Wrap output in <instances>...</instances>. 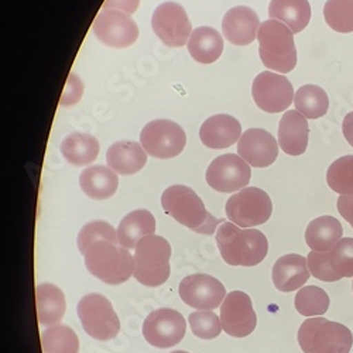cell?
<instances>
[{
  "label": "cell",
  "instance_id": "8992f818",
  "mask_svg": "<svg viewBox=\"0 0 353 353\" xmlns=\"http://www.w3.org/2000/svg\"><path fill=\"white\" fill-rule=\"evenodd\" d=\"M171 246L168 241L150 234L139 241L134 252V279L147 287L164 284L171 273Z\"/></svg>",
  "mask_w": 353,
  "mask_h": 353
},
{
  "label": "cell",
  "instance_id": "4fadbf2b",
  "mask_svg": "<svg viewBox=\"0 0 353 353\" xmlns=\"http://www.w3.org/2000/svg\"><path fill=\"white\" fill-rule=\"evenodd\" d=\"M252 95L259 109L268 113H280L288 109L296 94L284 75L264 71L254 78Z\"/></svg>",
  "mask_w": 353,
  "mask_h": 353
},
{
  "label": "cell",
  "instance_id": "d590c367",
  "mask_svg": "<svg viewBox=\"0 0 353 353\" xmlns=\"http://www.w3.org/2000/svg\"><path fill=\"white\" fill-rule=\"evenodd\" d=\"M192 334L199 338L210 341L222 332V322L212 311H195L188 318Z\"/></svg>",
  "mask_w": 353,
  "mask_h": 353
},
{
  "label": "cell",
  "instance_id": "6da1fadb",
  "mask_svg": "<svg viewBox=\"0 0 353 353\" xmlns=\"http://www.w3.org/2000/svg\"><path fill=\"white\" fill-rule=\"evenodd\" d=\"M216 245L229 266H257L269 252V242L257 229H239L233 222H223L216 230Z\"/></svg>",
  "mask_w": 353,
  "mask_h": 353
},
{
  "label": "cell",
  "instance_id": "44dd1931",
  "mask_svg": "<svg viewBox=\"0 0 353 353\" xmlns=\"http://www.w3.org/2000/svg\"><path fill=\"white\" fill-rule=\"evenodd\" d=\"M311 273L307 259L301 254H285L280 257L272 272L273 284L281 292H291L301 288L310 279Z\"/></svg>",
  "mask_w": 353,
  "mask_h": 353
},
{
  "label": "cell",
  "instance_id": "277c9868",
  "mask_svg": "<svg viewBox=\"0 0 353 353\" xmlns=\"http://www.w3.org/2000/svg\"><path fill=\"white\" fill-rule=\"evenodd\" d=\"M86 270L109 285H119L133 276L134 259L129 249L101 241L83 254Z\"/></svg>",
  "mask_w": 353,
  "mask_h": 353
},
{
  "label": "cell",
  "instance_id": "9c48e42d",
  "mask_svg": "<svg viewBox=\"0 0 353 353\" xmlns=\"http://www.w3.org/2000/svg\"><path fill=\"white\" fill-rule=\"evenodd\" d=\"M140 144L149 156L168 160L183 153L187 144V134L179 123L167 119H157L143 128L140 133Z\"/></svg>",
  "mask_w": 353,
  "mask_h": 353
},
{
  "label": "cell",
  "instance_id": "f35d334b",
  "mask_svg": "<svg viewBox=\"0 0 353 353\" xmlns=\"http://www.w3.org/2000/svg\"><path fill=\"white\" fill-rule=\"evenodd\" d=\"M82 94H83V83H82L81 78L77 77L75 74H70L65 88H64V92L60 99V105L61 106H72L81 101Z\"/></svg>",
  "mask_w": 353,
  "mask_h": 353
},
{
  "label": "cell",
  "instance_id": "7c38bea8",
  "mask_svg": "<svg viewBox=\"0 0 353 353\" xmlns=\"http://www.w3.org/2000/svg\"><path fill=\"white\" fill-rule=\"evenodd\" d=\"M250 176V165L239 154H223L210 164L205 179L215 191L232 194L246 188Z\"/></svg>",
  "mask_w": 353,
  "mask_h": 353
},
{
  "label": "cell",
  "instance_id": "e575fe53",
  "mask_svg": "<svg viewBox=\"0 0 353 353\" xmlns=\"http://www.w3.org/2000/svg\"><path fill=\"white\" fill-rule=\"evenodd\" d=\"M101 241L119 245V241H117V230L110 223L105 221H94V222L86 223L81 229V232L78 233L77 243H78L79 252L85 254L91 245Z\"/></svg>",
  "mask_w": 353,
  "mask_h": 353
},
{
  "label": "cell",
  "instance_id": "8fae6325",
  "mask_svg": "<svg viewBox=\"0 0 353 353\" xmlns=\"http://www.w3.org/2000/svg\"><path fill=\"white\" fill-rule=\"evenodd\" d=\"M152 27L156 36L168 47L179 48L188 44L191 21L180 3L164 2L153 13Z\"/></svg>",
  "mask_w": 353,
  "mask_h": 353
},
{
  "label": "cell",
  "instance_id": "7402d4cb",
  "mask_svg": "<svg viewBox=\"0 0 353 353\" xmlns=\"http://www.w3.org/2000/svg\"><path fill=\"white\" fill-rule=\"evenodd\" d=\"M106 163L116 174L133 175L145 165L147 153L140 143L132 140L116 141L108 149Z\"/></svg>",
  "mask_w": 353,
  "mask_h": 353
},
{
  "label": "cell",
  "instance_id": "4316f807",
  "mask_svg": "<svg viewBox=\"0 0 353 353\" xmlns=\"http://www.w3.org/2000/svg\"><path fill=\"white\" fill-rule=\"evenodd\" d=\"M269 16L284 23L292 33H301L310 24L311 6L308 0H272Z\"/></svg>",
  "mask_w": 353,
  "mask_h": 353
},
{
  "label": "cell",
  "instance_id": "d4e9b609",
  "mask_svg": "<svg viewBox=\"0 0 353 353\" xmlns=\"http://www.w3.org/2000/svg\"><path fill=\"white\" fill-rule=\"evenodd\" d=\"M156 232V219L152 212L137 210L126 215L117 228V241L125 249H134L140 239Z\"/></svg>",
  "mask_w": 353,
  "mask_h": 353
},
{
  "label": "cell",
  "instance_id": "3957f363",
  "mask_svg": "<svg viewBox=\"0 0 353 353\" xmlns=\"http://www.w3.org/2000/svg\"><path fill=\"white\" fill-rule=\"evenodd\" d=\"M259 54L264 67L280 74L291 72L297 65V48L294 33L277 20H266L260 24Z\"/></svg>",
  "mask_w": 353,
  "mask_h": 353
},
{
  "label": "cell",
  "instance_id": "74e56055",
  "mask_svg": "<svg viewBox=\"0 0 353 353\" xmlns=\"http://www.w3.org/2000/svg\"><path fill=\"white\" fill-rule=\"evenodd\" d=\"M307 264L310 273L321 280V281H327V283H334L339 281L342 277L335 273V270L331 266L330 261V252H311L307 257Z\"/></svg>",
  "mask_w": 353,
  "mask_h": 353
},
{
  "label": "cell",
  "instance_id": "83f0119b",
  "mask_svg": "<svg viewBox=\"0 0 353 353\" xmlns=\"http://www.w3.org/2000/svg\"><path fill=\"white\" fill-rule=\"evenodd\" d=\"M223 39L212 27H198L188 40V52L199 64H212L222 55Z\"/></svg>",
  "mask_w": 353,
  "mask_h": 353
},
{
  "label": "cell",
  "instance_id": "52a82bcc",
  "mask_svg": "<svg viewBox=\"0 0 353 353\" xmlns=\"http://www.w3.org/2000/svg\"><path fill=\"white\" fill-rule=\"evenodd\" d=\"M83 331L97 341H110L121 331V321L116 315L112 303L102 294H88L77 307Z\"/></svg>",
  "mask_w": 353,
  "mask_h": 353
},
{
  "label": "cell",
  "instance_id": "836d02e7",
  "mask_svg": "<svg viewBox=\"0 0 353 353\" xmlns=\"http://www.w3.org/2000/svg\"><path fill=\"white\" fill-rule=\"evenodd\" d=\"M327 183L339 195H353V156H343L330 165Z\"/></svg>",
  "mask_w": 353,
  "mask_h": 353
},
{
  "label": "cell",
  "instance_id": "ac0fdd59",
  "mask_svg": "<svg viewBox=\"0 0 353 353\" xmlns=\"http://www.w3.org/2000/svg\"><path fill=\"white\" fill-rule=\"evenodd\" d=\"M260 20L257 13L248 6H236L226 12L222 20L225 39L234 46H248L257 39Z\"/></svg>",
  "mask_w": 353,
  "mask_h": 353
},
{
  "label": "cell",
  "instance_id": "1f68e13d",
  "mask_svg": "<svg viewBox=\"0 0 353 353\" xmlns=\"http://www.w3.org/2000/svg\"><path fill=\"white\" fill-rule=\"evenodd\" d=\"M330 296L325 290L316 285L303 287L294 300V305L299 314L304 316H321L330 308Z\"/></svg>",
  "mask_w": 353,
  "mask_h": 353
},
{
  "label": "cell",
  "instance_id": "603a6c76",
  "mask_svg": "<svg viewBox=\"0 0 353 353\" xmlns=\"http://www.w3.org/2000/svg\"><path fill=\"white\" fill-rule=\"evenodd\" d=\"M36 305H37V318L39 323L46 327L58 325L64 318L67 303L65 296L54 284L44 283L36 288Z\"/></svg>",
  "mask_w": 353,
  "mask_h": 353
},
{
  "label": "cell",
  "instance_id": "30bf717a",
  "mask_svg": "<svg viewBox=\"0 0 353 353\" xmlns=\"http://www.w3.org/2000/svg\"><path fill=\"white\" fill-rule=\"evenodd\" d=\"M187 331L184 316L175 310L160 308L147 315L143 322V336L152 346L167 349L179 345Z\"/></svg>",
  "mask_w": 353,
  "mask_h": 353
},
{
  "label": "cell",
  "instance_id": "5b68a950",
  "mask_svg": "<svg viewBox=\"0 0 353 353\" xmlns=\"http://www.w3.org/2000/svg\"><path fill=\"white\" fill-rule=\"evenodd\" d=\"M299 343L304 353H349L353 335L339 322L314 316L300 327Z\"/></svg>",
  "mask_w": 353,
  "mask_h": 353
},
{
  "label": "cell",
  "instance_id": "ba28073f",
  "mask_svg": "<svg viewBox=\"0 0 353 353\" xmlns=\"http://www.w3.org/2000/svg\"><path fill=\"white\" fill-rule=\"evenodd\" d=\"M226 216L239 228H253L266 223L273 214L270 196L260 188L246 187L226 202Z\"/></svg>",
  "mask_w": 353,
  "mask_h": 353
},
{
  "label": "cell",
  "instance_id": "8d00e7d4",
  "mask_svg": "<svg viewBox=\"0 0 353 353\" xmlns=\"http://www.w3.org/2000/svg\"><path fill=\"white\" fill-rule=\"evenodd\" d=\"M330 252L331 266L342 279L353 276V238H342Z\"/></svg>",
  "mask_w": 353,
  "mask_h": 353
},
{
  "label": "cell",
  "instance_id": "e0dca14e",
  "mask_svg": "<svg viewBox=\"0 0 353 353\" xmlns=\"http://www.w3.org/2000/svg\"><path fill=\"white\" fill-rule=\"evenodd\" d=\"M238 154L252 167L272 165L279 156V143L264 129H249L238 141Z\"/></svg>",
  "mask_w": 353,
  "mask_h": 353
},
{
  "label": "cell",
  "instance_id": "f546056e",
  "mask_svg": "<svg viewBox=\"0 0 353 353\" xmlns=\"http://www.w3.org/2000/svg\"><path fill=\"white\" fill-rule=\"evenodd\" d=\"M296 109L307 119H319L325 116L330 108L327 92L318 85H304L294 95Z\"/></svg>",
  "mask_w": 353,
  "mask_h": 353
},
{
  "label": "cell",
  "instance_id": "484cf974",
  "mask_svg": "<svg viewBox=\"0 0 353 353\" xmlns=\"http://www.w3.org/2000/svg\"><path fill=\"white\" fill-rule=\"evenodd\" d=\"M342 234L341 222L334 216L323 215L310 222L305 230V242L314 252H328L342 239Z\"/></svg>",
  "mask_w": 353,
  "mask_h": 353
},
{
  "label": "cell",
  "instance_id": "5bb4252c",
  "mask_svg": "<svg viewBox=\"0 0 353 353\" xmlns=\"http://www.w3.org/2000/svg\"><path fill=\"white\" fill-rule=\"evenodd\" d=\"M97 39L112 48H128L139 39V27L126 13L101 10L92 23Z\"/></svg>",
  "mask_w": 353,
  "mask_h": 353
},
{
  "label": "cell",
  "instance_id": "2e32d148",
  "mask_svg": "<svg viewBox=\"0 0 353 353\" xmlns=\"http://www.w3.org/2000/svg\"><path fill=\"white\" fill-rule=\"evenodd\" d=\"M181 300L198 311H212L228 296L225 285L208 274H191L180 283Z\"/></svg>",
  "mask_w": 353,
  "mask_h": 353
},
{
  "label": "cell",
  "instance_id": "ab89813d",
  "mask_svg": "<svg viewBox=\"0 0 353 353\" xmlns=\"http://www.w3.org/2000/svg\"><path fill=\"white\" fill-rule=\"evenodd\" d=\"M140 5V0H105L102 10H117L126 14H133Z\"/></svg>",
  "mask_w": 353,
  "mask_h": 353
},
{
  "label": "cell",
  "instance_id": "b9f144b4",
  "mask_svg": "<svg viewBox=\"0 0 353 353\" xmlns=\"http://www.w3.org/2000/svg\"><path fill=\"white\" fill-rule=\"evenodd\" d=\"M342 132L346 141L353 147V112L345 116L343 123H342Z\"/></svg>",
  "mask_w": 353,
  "mask_h": 353
},
{
  "label": "cell",
  "instance_id": "ffe728a7",
  "mask_svg": "<svg viewBox=\"0 0 353 353\" xmlns=\"http://www.w3.org/2000/svg\"><path fill=\"white\" fill-rule=\"evenodd\" d=\"M308 119L299 110H287L279 125V144L288 156H301L307 152L310 126Z\"/></svg>",
  "mask_w": 353,
  "mask_h": 353
},
{
  "label": "cell",
  "instance_id": "9a60e30c",
  "mask_svg": "<svg viewBox=\"0 0 353 353\" xmlns=\"http://www.w3.org/2000/svg\"><path fill=\"white\" fill-rule=\"evenodd\" d=\"M222 330L233 338L249 336L257 325V315L250 297L243 291H232L221 307Z\"/></svg>",
  "mask_w": 353,
  "mask_h": 353
},
{
  "label": "cell",
  "instance_id": "d6986e66",
  "mask_svg": "<svg viewBox=\"0 0 353 353\" xmlns=\"http://www.w3.org/2000/svg\"><path fill=\"white\" fill-rule=\"evenodd\" d=\"M242 137V126L230 114H215L208 117L199 128V139L208 149L221 150L233 145Z\"/></svg>",
  "mask_w": 353,
  "mask_h": 353
},
{
  "label": "cell",
  "instance_id": "7bdbcfd3",
  "mask_svg": "<svg viewBox=\"0 0 353 353\" xmlns=\"http://www.w3.org/2000/svg\"><path fill=\"white\" fill-rule=\"evenodd\" d=\"M171 353H188L185 350H175V352H171Z\"/></svg>",
  "mask_w": 353,
  "mask_h": 353
},
{
  "label": "cell",
  "instance_id": "7a4b0ae2",
  "mask_svg": "<svg viewBox=\"0 0 353 353\" xmlns=\"http://www.w3.org/2000/svg\"><path fill=\"white\" fill-rule=\"evenodd\" d=\"M161 205L165 214L196 233L212 234L225 222L212 216L196 192L185 185L168 187L161 195Z\"/></svg>",
  "mask_w": 353,
  "mask_h": 353
},
{
  "label": "cell",
  "instance_id": "cb8c5ba5",
  "mask_svg": "<svg viewBox=\"0 0 353 353\" xmlns=\"http://www.w3.org/2000/svg\"><path fill=\"white\" fill-rule=\"evenodd\" d=\"M79 185L85 195L92 199H108L114 195L119 179L109 167L92 165L85 168L79 175Z\"/></svg>",
  "mask_w": 353,
  "mask_h": 353
},
{
  "label": "cell",
  "instance_id": "ee69618b",
  "mask_svg": "<svg viewBox=\"0 0 353 353\" xmlns=\"http://www.w3.org/2000/svg\"><path fill=\"white\" fill-rule=\"evenodd\" d=\"M350 2H352V3H353V0H350Z\"/></svg>",
  "mask_w": 353,
  "mask_h": 353
},
{
  "label": "cell",
  "instance_id": "60d3db41",
  "mask_svg": "<svg viewBox=\"0 0 353 353\" xmlns=\"http://www.w3.org/2000/svg\"><path fill=\"white\" fill-rule=\"evenodd\" d=\"M336 207L341 216L353 228V195H341Z\"/></svg>",
  "mask_w": 353,
  "mask_h": 353
},
{
  "label": "cell",
  "instance_id": "4dcf8cb0",
  "mask_svg": "<svg viewBox=\"0 0 353 353\" xmlns=\"http://www.w3.org/2000/svg\"><path fill=\"white\" fill-rule=\"evenodd\" d=\"M44 353H78L79 339L67 325H54L41 334Z\"/></svg>",
  "mask_w": 353,
  "mask_h": 353
},
{
  "label": "cell",
  "instance_id": "d6a6232c",
  "mask_svg": "<svg viewBox=\"0 0 353 353\" xmlns=\"http://www.w3.org/2000/svg\"><path fill=\"white\" fill-rule=\"evenodd\" d=\"M323 17L336 33L347 34L353 32V3L350 0H327Z\"/></svg>",
  "mask_w": 353,
  "mask_h": 353
},
{
  "label": "cell",
  "instance_id": "f1b7e54d",
  "mask_svg": "<svg viewBox=\"0 0 353 353\" xmlns=\"http://www.w3.org/2000/svg\"><path fill=\"white\" fill-rule=\"evenodd\" d=\"M61 153L72 165H90L99 154V141L92 134L75 132L63 140Z\"/></svg>",
  "mask_w": 353,
  "mask_h": 353
}]
</instances>
